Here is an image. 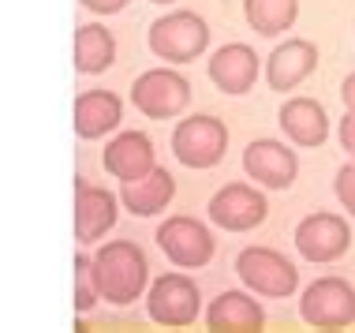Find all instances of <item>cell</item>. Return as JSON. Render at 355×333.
<instances>
[{
  "label": "cell",
  "mask_w": 355,
  "mask_h": 333,
  "mask_svg": "<svg viewBox=\"0 0 355 333\" xmlns=\"http://www.w3.org/2000/svg\"><path fill=\"white\" fill-rule=\"evenodd\" d=\"M206 326L217 333H254L266 326V311L247 292H220L206 307Z\"/></svg>",
  "instance_id": "obj_16"
},
{
  "label": "cell",
  "mask_w": 355,
  "mask_h": 333,
  "mask_svg": "<svg viewBox=\"0 0 355 333\" xmlns=\"http://www.w3.org/2000/svg\"><path fill=\"white\" fill-rule=\"evenodd\" d=\"M83 8H90L94 15H116L128 8V0H79Z\"/></svg>",
  "instance_id": "obj_24"
},
{
  "label": "cell",
  "mask_w": 355,
  "mask_h": 333,
  "mask_svg": "<svg viewBox=\"0 0 355 333\" xmlns=\"http://www.w3.org/2000/svg\"><path fill=\"white\" fill-rule=\"evenodd\" d=\"M340 98H344V109H352V112H355V71L340 83Z\"/></svg>",
  "instance_id": "obj_26"
},
{
  "label": "cell",
  "mask_w": 355,
  "mask_h": 333,
  "mask_svg": "<svg viewBox=\"0 0 355 333\" xmlns=\"http://www.w3.org/2000/svg\"><path fill=\"white\" fill-rule=\"evenodd\" d=\"M333 191H337L340 206L355 217V161L352 165H340L337 169V180H333Z\"/></svg>",
  "instance_id": "obj_23"
},
{
  "label": "cell",
  "mask_w": 355,
  "mask_h": 333,
  "mask_svg": "<svg viewBox=\"0 0 355 333\" xmlns=\"http://www.w3.org/2000/svg\"><path fill=\"white\" fill-rule=\"evenodd\" d=\"M123 120V105L112 90H86L75 98V135L101 139Z\"/></svg>",
  "instance_id": "obj_19"
},
{
  "label": "cell",
  "mask_w": 355,
  "mask_h": 333,
  "mask_svg": "<svg viewBox=\"0 0 355 333\" xmlns=\"http://www.w3.org/2000/svg\"><path fill=\"white\" fill-rule=\"evenodd\" d=\"M198 307H202V292H198V284L187 273H165V278L150 284L146 311L157 326L184 330L198 318Z\"/></svg>",
  "instance_id": "obj_7"
},
{
  "label": "cell",
  "mask_w": 355,
  "mask_h": 333,
  "mask_svg": "<svg viewBox=\"0 0 355 333\" xmlns=\"http://www.w3.org/2000/svg\"><path fill=\"white\" fill-rule=\"evenodd\" d=\"M105 169H109L116 180H139L146 176L150 169H157V157H153V142L142 131H120L116 139L105 146Z\"/></svg>",
  "instance_id": "obj_15"
},
{
  "label": "cell",
  "mask_w": 355,
  "mask_h": 333,
  "mask_svg": "<svg viewBox=\"0 0 355 333\" xmlns=\"http://www.w3.org/2000/svg\"><path fill=\"white\" fill-rule=\"evenodd\" d=\"M300 315L314 330H344L355 322V289L344 278H318L300 300Z\"/></svg>",
  "instance_id": "obj_6"
},
{
  "label": "cell",
  "mask_w": 355,
  "mask_h": 333,
  "mask_svg": "<svg viewBox=\"0 0 355 333\" xmlns=\"http://www.w3.org/2000/svg\"><path fill=\"white\" fill-rule=\"evenodd\" d=\"M131 101L142 117L172 120L191 105V83L172 68H150L131 83Z\"/></svg>",
  "instance_id": "obj_4"
},
{
  "label": "cell",
  "mask_w": 355,
  "mask_h": 333,
  "mask_svg": "<svg viewBox=\"0 0 355 333\" xmlns=\"http://www.w3.org/2000/svg\"><path fill=\"white\" fill-rule=\"evenodd\" d=\"M228 150V128L217 117H187L172 131V154L187 169H214Z\"/></svg>",
  "instance_id": "obj_5"
},
{
  "label": "cell",
  "mask_w": 355,
  "mask_h": 333,
  "mask_svg": "<svg viewBox=\"0 0 355 333\" xmlns=\"http://www.w3.org/2000/svg\"><path fill=\"white\" fill-rule=\"evenodd\" d=\"M101 300L98 278H94V255H75V311L86 315Z\"/></svg>",
  "instance_id": "obj_22"
},
{
  "label": "cell",
  "mask_w": 355,
  "mask_h": 333,
  "mask_svg": "<svg viewBox=\"0 0 355 333\" xmlns=\"http://www.w3.org/2000/svg\"><path fill=\"white\" fill-rule=\"evenodd\" d=\"M295 247H300V255L306 262H337L352 247L348 221L340 214H325V210L306 214L295 225Z\"/></svg>",
  "instance_id": "obj_9"
},
{
  "label": "cell",
  "mask_w": 355,
  "mask_h": 333,
  "mask_svg": "<svg viewBox=\"0 0 355 333\" xmlns=\"http://www.w3.org/2000/svg\"><path fill=\"white\" fill-rule=\"evenodd\" d=\"M116 60V37L101 23H86L75 31V68L83 75H101Z\"/></svg>",
  "instance_id": "obj_20"
},
{
  "label": "cell",
  "mask_w": 355,
  "mask_h": 333,
  "mask_svg": "<svg viewBox=\"0 0 355 333\" xmlns=\"http://www.w3.org/2000/svg\"><path fill=\"white\" fill-rule=\"evenodd\" d=\"M243 173L258 180L262 187H270V191H284V187L295 184L300 157H295V150H288L277 139H254L243 150Z\"/></svg>",
  "instance_id": "obj_11"
},
{
  "label": "cell",
  "mask_w": 355,
  "mask_h": 333,
  "mask_svg": "<svg viewBox=\"0 0 355 333\" xmlns=\"http://www.w3.org/2000/svg\"><path fill=\"white\" fill-rule=\"evenodd\" d=\"M157 247L168 255V262H176L180 270H198L214 259V232L195 221V217L180 214V217H168L165 225L157 228Z\"/></svg>",
  "instance_id": "obj_8"
},
{
  "label": "cell",
  "mask_w": 355,
  "mask_h": 333,
  "mask_svg": "<svg viewBox=\"0 0 355 333\" xmlns=\"http://www.w3.org/2000/svg\"><path fill=\"white\" fill-rule=\"evenodd\" d=\"M120 217V198L98 184L75 180V236L79 244H98Z\"/></svg>",
  "instance_id": "obj_12"
},
{
  "label": "cell",
  "mask_w": 355,
  "mask_h": 333,
  "mask_svg": "<svg viewBox=\"0 0 355 333\" xmlns=\"http://www.w3.org/2000/svg\"><path fill=\"white\" fill-rule=\"evenodd\" d=\"M236 273L251 292L270 300H284L300 289V270L273 247H243L236 259Z\"/></svg>",
  "instance_id": "obj_3"
},
{
  "label": "cell",
  "mask_w": 355,
  "mask_h": 333,
  "mask_svg": "<svg viewBox=\"0 0 355 333\" xmlns=\"http://www.w3.org/2000/svg\"><path fill=\"white\" fill-rule=\"evenodd\" d=\"M277 120H281V131L295 146H322L325 135H329V117L314 98H288L277 112Z\"/></svg>",
  "instance_id": "obj_17"
},
{
  "label": "cell",
  "mask_w": 355,
  "mask_h": 333,
  "mask_svg": "<svg viewBox=\"0 0 355 333\" xmlns=\"http://www.w3.org/2000/svg\"><path fill=\"white\" fill-rule=\"evenodd\" d=\"M172 195H176V176L168 169H150L146 176L123 184L120 203H123V210H131L135 217H153L172 203Z\"/></svg>",
  "instance_id": "obj_18"
},
{
  "label": "cell",
  "mask_w": 355,
  "mask_h": 333,
  "mask_svg": "<svg viewBox=\"0 0 355 333\" xmlns=\"http://www.w3.org/2000/svg\"><path fill=\"white\" fill-rule=\"evenodd\" d=\"M318 68V49H314L306 37H288L284 45H277V49L266 56V83H270L273 90H295L300 83Z\"/></svg>",
  "instance_id": "obj_14"
},
{
  "label": "cell",
  "mask_w": 355,
  "mask_h": 333,
  "mask_svg": "<svg viewBox=\"0 0 355 333\" xmlns=\"http://www.w3.org/2000/svg\"><path fill=\"white\" fill-rule=\"evenodd\" d=\"M243 15L254 34L277 37L292 31L295 15H300V0H243Z\"/></svg>",
  "instance_id": "obj_21"
},
{
  "label": "cell",
  "mask_w": 355,
  "mask_h": 333,
  "mask_svg": "<svg viewBox=\"0 0 355 333\" xmlns=\"http://www.w3.org/2000/svg\"><path fill=\"white\" fill-rule=\"evenodd\" d=\"M340 146L355 157V112L352 109L344 112V120H340Z\"/></svg>",
  "instance_id": "obj_25"
},
{
  "label": "cell",
  "mask_w": 355,
  "mask_h": 333,
  "mask_svg": "<svg viewBox=\"0 0 355 333\" xmlns=\"http://www.w3.org/2000/svg\"><path fill=\"white\" fill-rule=\"evenodd\" d=\"M209 79H214L217 90L239 98V94H247L258 79V53L247 42L220 45V49L209 56Z\"/></svg>",
  "instance_id": "obj_13"
},
{
  "label": "cell",
  "mask_w": 355,
  "mask_h": 333,
  "mask_svg": "<svg viewBox=\"0 0 355 333\" xmlns=\"http://www.w3.org/2000/svg\"><path fill=\"white\" fill-rule=\"evenodd\" d=\"M209 45V26L202 15L187 12H168L161 19H153L150 26V53L157 60H168V64H187V60H198Z\"/></svg>",
  "instance_id": "obj_2"
},
{
  "label": "cell",
  "mask_w": 355,
  "mask_h": 333,
  "mask_svg": "<svg viewBox=\"0 0 355 333\" xmlns=\"http://www.w3.org/2000/svg\"><path fill=\"white\" fill-rule=\"evenodd\" d=\"M94 278H98L101 300L128 307L146 292L150 281V262L131 240H109L94 251Z\"/></svg>",
  "instance_id": "obj_1"
},
{
  "label": "cell",
  "mask_w": 355,
  "mask_h": 333,
  "mask_svg": "<svg viewBox=\"0 0 355 333\" xmlns=\"http://www.w3.org/2000/svg\"><path fill=\"white\" fill-rule=\"evenodd\" d=\"M153 4H172V0H153Z\"/></svg>",
  "instance_id": "obj_27"
},
{
  "label": "cell",
  "mask_w": 355,
  "mask_h": 333,
  "mask_svg": "<svg viewBox=\"0 0 355 333\" xmlns=\"http://www.w3.org/2000/svg\"><path fill=\"white\" fill-rule=\"evenodd\" d=\"M206 210H209V221L228 228V232H251V228H258L266 221L270 203H266V195L251 184H225L214 198H209Z\"/></svg>",
  "instance_id": "obj_10"
}]
</instances>
